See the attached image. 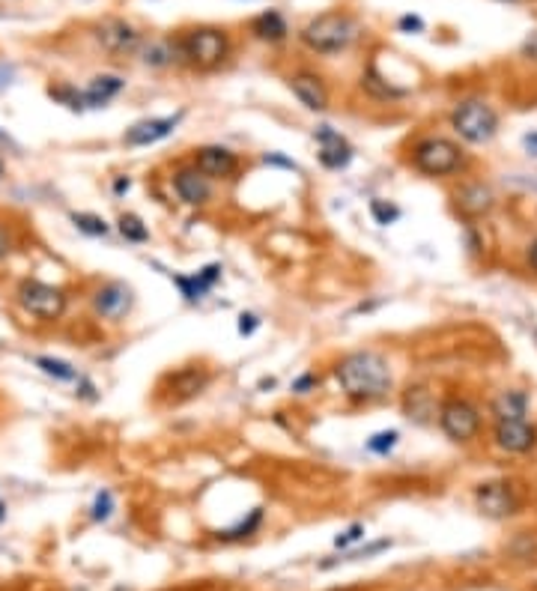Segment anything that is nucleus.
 I'll use <instances>...</instances> for the list:
<instances>
[{
    "mask_svg": "<svg viewBox=\"0 0 537 591\" xmlns=\"http://www.w3.org/2000/svg\"><path fill=\"white\" fill-rule=\"evenodd\" d=\"M335 380L353 403H376L391 392V365L376 350H356L335 365Z\"/></svg>",
    "mask_w": 537,
    "mask_h": 591,
    "instance_id": "nucleus-1",
    "label": "nucleus"
},
{
    "mask_svg": "<svg viewBox=\"0 0 537 591\" xmlns=\"http://www.w3.org/2000/svg\"><path fill=\"white\" fill-rule=\"evenodd\" d=\"M179 63L197 72H215L221 69L233 54V39L224 27L215 24H197L177 33Z\"/></svg>",
    "mask_w": 537,
    "mask_h": 591,
    "instance_id": "nucleus-2",
    "label": "nucleus"
},
{
    "mask_svg": "<svg viewBox=\"0 0 537 591\" xmlns=\"http://www.w3.org/2000/svg\"><path fill=\"white\" fill-rule=\"evenodd\" d=\"M361 27L358 21L344 12V9H329V12H320L314 15L302 30H299V42L314 51V54H323V57H332V54H341L347 51L353 42L358 39Z\"/></svg>",
    "mask_w": 537,
    "mask_h": 591,
    "instance_id": "nucleus-3",
    "label": "nucleus"
},
{
    "mask_svg": "<svg viewBox=\"0 0 537 591\" xmlns=\"http://www.w3.org/2000/svg\"><path fill=\"white\" fill-rule=\"evenodd\" d=\"M409 162L418 174L430 180H445V177H457L466 168V153L457 141L430 135V138L415 141Z\"/></svg>",
    "mask_w": 537,
    "mask_h": 591,
    "instance_id": "nucleus-4",
    "label": "nucleus"
},
{
    "mask_svg": "<svg viewBox=\"0 0 537 591\" xmlns=\"http://www.w3.org/2000/svg\"><path fill=\"white\" fill-rule=\"evenodd\" d=\"M451 129L460 135V141L484 147L499 135V111L487 99H463L451 111Z\"/></svg>",
    "mask_w": 537,
    "mask_h": 591,
    "instance_id": "nucleus-5",
    "label": "nucleus"
},
{
    "mask_svg": "<svg viewBox=\"0 0 537 591\" xmlns=\"http://www.w3.org/2000/svg\"><path fill=\"white\" fill-rule=\"evenodd\" d=\"M15 302L21 305V311L39 323H54L66 314V293L54 284H45V281H36V278H27L18 284L15 290Z\"/></svg>",
    "mask_w": 537,
    "mask_h": 591,
    "instance_id": "nucleus-6",
    "label": "nucleus"
},
{
    "mask_svg": "<svg viewBox=\"0 0 537 591\" xmlns=\"http://www.w3.org/2000/svg\"><path fill=\"white\" fill-rule=\"evenodd\" d=\"M436 418H439V430H442L451 442H457V445H469V442H475L478 433H481V412H478V406H475L472 400H466V397H457V394L445 397V400L439 403Z\"/></svg>",
    "mask_w": 537,
    "mask_h": 591,
    "instance_id": "nucleus-7",
    "label": "nucleus"
},
{
    "mask_svg": "<svg viewBox=\"0 0 537 591\" xmlns=\"http://www.w3.org/2000/svg\"><path fill=\"white\" fill-rule=\"evenodd\" d=\"M93 39L102 51L114 57H132V54H141L144 48V33L126 18H102L93 27Z\"/></svg>",
    "mask_w": 537,
    "mask_h": 591,
    "instance_id": "nucleus-8",
    "label": "nucleus"
},
{
    "mask_svg": "<svg viewBox=\"0 0 537 591\" xmlns=\"http://www.w3.org/2000/svg\"><path fill=\"white\" fill-rule=\"evenodd\" d=\"M475 505L490 520H508L520 508V496L508 481H484L475 487Z\"/></svg>",
    "mask_w": 537,
    "mask_h": 591,
    "instance_id": "nucleus-9",
    "label": "nucleus"
},
{
    "mask_svg": "<svg viewBox=\"0 0 537 591\" xmlns=\"http://www.w3.org/2000/svg\"><path fill=\"white\" fill-rule=\"evenodd\" d=\"M493 442L505 454H529L537 448V424H532L529 418L493 421Z\"/></svg>",
    "mask_w": 537,
    "mask_h": 591,
    "instance_id": "nucleus-10",
    "label": "nucleus"
},
{
    "mask_svg": "<svg viewBox=\"0 0 537 591\" xmlns=\"http://www.w3.org/2000/svg\"><path fill=\"white\" fill-rule=\"evenodd\" d=\"M287 87H290V93L308 108V111H329V102H332V96H329V84L323 81V75H317V72H311V69H299V72H293L290 78H287Z\"/></svg>",
    "mask_w": 537,
    "mask_h": 591,
    "instance_id": "nucleus-11",
    "label": "nucleus"
},
{
    "mask_svg": "<svg viewBox=\"0 0 537 591\" xmlns=\"http://www.w3.org/2000/svg\"><path fill=\"white\" fill-rule=\"evenodd\" d=\"M314 138L320 144V153L317 156H320V165L326 171H344V168H350L353 147H350V141L341 132H335L332 126H317Z\"/></svg>",
    "mask_w": 537,
    "mask_h": 591,
    "instance_id": "nucleus-12",
    "label": "nucleus"
},
{
    "mask_svg": "<svg viewBox=\"0 0 537 591\" xmlns=\"http://www.w3.org/2000/svg\"><path fill=\"white\" fill-rule=\"evenodd\" d=\"M191 165H194L203 177H209V180H227V177L236 174L239 159H236L233 150H227V147H221V144H206V147L194 150V162H191Z\"/></svg>",
    "mask_w": 537,
    "mask_h": 591,
    "instance_id": "nucleus-13",
    "label": "nucleus"
},
{
    "mask_svg": "<svg viewBox=\"0 0 537 591\" xmlns=\"http://www.w3.org/2000/svg\"><path fill=\"white\" fill-rule=\"evenodd\" d=\"M132 305H135L132 287H126L120 281H111L93 293V311L102 320H123L132 311Z\"/></svg>",
    "mask_w": 537,
    "mask_h": 591,
    "instance_id": "nucleus-14",
    "label": "nucleus"
},
{
    "mask_svg": "<svg viewBox=\"0 0 537 591\" xmlns=\"http://www.w3.org/2000/svg\"><path fill=\"white\" fill-rule=\"evenodd\" d=\"M179 123H182V111H179V114H171V117H150V120H141V123H135L132 129H126L123 144H129V147H153V144L171 138V135L177 132Z\"/></svg>",
    "mask_w": 537,
    "mask_h": 591,
    "instance_id": "nucleus-15",
    "label": "nucleus"
},
{
    "mask_svg": "<svg viewBox=\"0 0 537 591\" xmlns=\"http://www.w3.org/2000/svg\"><path fill=\"white\" fill-rule=\"evenodd\" d=\"M171 186H174L179 200L188 203V206H206L209 197H212V180L203 177L194 165L177 168L174 177H171Z\"/></svg>",
    "mask_w": 537,
    "mask_h": 591,
    "instance_id": "nucleus-16",
    "label": "nucleus"
},
{
    "mask_svg": "<svg viewBox=\"0 0 537 591\" xmlns=\"http://www.w3.org/2000/svg\"><path fill=\"white\" fill-rule=\"evenodd\" d=\"M457 209L463 212L466 221L487 218V215L496 209V195H493V189L484 186V183H466V186L457 192Z\"/></svg>",
    "mask_w": 537,
    "mask_h": 591,
    "instance_id": "nucleus-17",
    "label": "nucleus"
},
{
    "mask_svg": "<svg viewBox=\"0 0 537 591\" xmlns=\"http://www.w3.org/2000/svg\"><path fill=\"white\" fill-rule=\"evenodd\" d=\"M206 386H209V374H206L203 368L188 365V368H179L177 374H171V377L165 380L162 392H168V397H171L174 403H182V400L197 397Z\"/></svg>",
    "mask_w": 537,
    "mask_h": 591,
    "instance_id": "nucleus-18",
    "label": "nucleus"
},
{
    "mask_svg": "<svg viewBox=\"0 0 537 591\" xmlns=\"http://www.w3.org/2000/svg\"><path fill=\"white\" fill-rule=\"evenodd\" d=\"M171 281L177 284L185 302H200L221 281V266L209 263V266H203L200 272H191V275H171Z\"/></svg>",
    "mask_w": 537,
    "mask_h": 591,
    "instance_id": "nucleus-19",
    "label": "nucleus"
},
{
    "mask_svg": "<svg viewBox=\"0 0 537 591\" xmlns=\"http://www.w3.org/2000/svg\"><path fill=\"white\" fill-rule=\"evenodd\" d=\"M248 30H251L254 39H260L266 45H278L290 36V24H287L284 12H278V9H266V12L254 15L248 21Z\"/></svg>",
    "mask_w": 537,
    "mask_h": 591,
    "instance_id": "nucleus-20",
    "label": "nucleus"
},
{
    "mask_svg": "<svg viewBox=\"0 0 537 591\" xmlns=\"http://www.w3.org/2000/svg\"><path fill=\"white\" fill-rule=\"evenodd\" d=\"M126 90V81L120 75H96L81 93H84V108H105Z\"/></svg>",
    "mask_w": 537,
    "mask_h": 591,
    "instance_id": "nucleus-21",
    "label": "nucleus"
},
{
    "mask_svg": "<svg viewBox=\"0 0 537 591\" xmlns=\"http://www.w3.org/2000/svg\"><path fill=\"white\" fill-rule=\"evenodd\" d=\"M493 421H520L529 418V394L520 389H505L490 400Z\"/></svg>",
    "mask_w": 537,
    "mask_h": 591,
    "instance_id": "nucleus-22",
    "label": "nucleus"
},
{
    "mask_svg": "<svg viewBox=\"0 0 537 591\" xmlns=\"http://www.w3.org/2000/svg\"><path fill=\"white\" fill-rule=\"evenodd\" d=\"M141 60L153 69H171V66H182L179 63V45H177V33L174 36H162V39H153V42H144L141 48Z\"/></svg>",
    "mask_w": 537,
    "mask_h": 591,
    "instance_id": "nucleus-23",
    "label": "nucleus"
},
{
    "mask_svg": "<svg viewBox=\"0 0 537 591\" xmlns=\"http://www.w3.org/2000/svg\"><path fill=\"white\" fill-rule=\"evenodd\" d=\"M361 87H364L370 96H376V99H400V96L409 93V90H403V87H394L385 75H379L376 66H370V69L361 75Z\"/></svg>",
    "mask_w": 537,
    "mask_h": 591,
    "instance_id": "nucleus-24",
    "label": "nucleus"
},
{
    "mask_svg": "<svg viewBox=\"0 0 537 591\" xmlns=\"http://www.w3.org/2000/svg\"><path fill=\"white\" fill-rule=\"evenodd\" d=\"M33 365H36L45 377H51V380H57V383H78V380H81V374H78L75 365H69V362H63V359H54V356H36Z\"/></svg>",
    "mask_w": 537,
    "mask_h": 591,
    "instance_id": "nucleus-25",
    "label": "nucleus"
},
{
    "mask_svg": "<svg viewBox=\"0 0 537 591\" xmlns=\"http://www.w3.org/2000/svg\"><path fill=\"white\" fill-rule=\"evenodd\" d=\"M117 230H120V236H123L126 242H132V245L150 242V227H147L138 215H132V212H123V215H120Z\"/></svg>",
    "mask_w": 537,
    "mask_h": 591,
    "instance_id": "nucleus-26",
    "label": "nucleus"
},
{
    "mask_svg": "<svg viewBox=\"0 0 537 591\" xmlns=\"http://www.w3.org/2000/svg\"><path fill=\"white\" fill-rule=\"evenodd\" d=\"M48 96L54 102H60L63 108H69V111H87L84 108V93L78 87H72V84H51L48 87Z\"/></svg>",
    "mask_w": 537,
    "mask_h": 591,
    "instance_id": "nucleus-27",
    "label": "nucleus"
},
{
    "mask_svg": "<svg viewBox=\"0 0 537 591\" xmlns=\"http://www.w3.org/2000/svg\"><path fill=\"white\" fill-rule=\"evenodd\" d=\"M72 224H75L81 233L93 236V239H99V236H108V233H111V224H108L102 215H93V212H72Z\"/></svg>",
    "mask_w": 537,
    "mask_h": 591,
    "instance_id": "nucleus-28",
    "label": "nucleus"
},
{
    "mask_svg": "<svg viewBox=\"0 0 537 591\" xmlns=\"http://www.w3.org/2000/svg\"><path fill=\"white\" fill-rule=\"evenodd\" d=\"M260 523H263V508H254L248 520H242L239 526H233V529H227V532H218V538H221V541H242V538H251V535L260 529Z\"/></svg>",
    "mask_w": 537,
    "mask_h": 591,
    "instance_id": "nucleus-29",
    "label": "nucleus"
},
{
    "mask_svg": "<svg viewBox=\"0 0 537 591\" xmlns=\"http://www.w3.org/2000/svg\"><path fill=\"white\" fill-rule=\"evenodd\" d=\"M397 439H400L397 430H379V433H373V436L367 439V451L376 454V457H388V454L394 451Z\"/></svg>",
    "mask_w": 537,
    "mask_h": 591,
    "instance_id": "nucleus-30",
    "label": "nucleus"
},
{
    "mask_svg": "<svg viewBox=\"0 0 537 591\" xmlns=\"http://www.w3.org/2000/svg\"><path fill=\"white\" fill-rule=\"evenodd\" d=\"M370 215H373L376 224L388 227V224H394L400 218V209L394 203H388V200H370Z\"/></svg>",
    "mask_w": 537,
    "mask_h": 591,
    "instance_id": "nucleus-31",
    "label": "nucleus"
},
{
    "mask_svg": "<svg viewBox=\"0 0 537 591\" xmlns=\"http://www.w3.org/2000/svg\"><path fill=\"white\" fill-rule=\"evenodd\" d=\"M111 511H114V493L111 490L96 493V499H93V520H108Z\"/></svg>",
    "mask_w": 537,
    "mask_h": 591,
    "instance_id": "nucleus-32",
    "label": "nucleus"
},
{
    "mask_svg": "<svg viewBox=\"0 0 537 591\" xmlns=\"http://www.w3.org/2000/svg\"><path fill=\"white\" fill-rule=\"evenodd\" d=\"M463 239H466V248H469V254H472V257L484 254V239L478 236L475 221H466V224H463Z\"/></svg>",
    "mask_w": 537,
    "mask_h": 591,
    "instance_id": "nucleus-33",
    "label": "nucleus"
},
{
    "mask_svg": "<svg viewBox=\"0 0 537 591\" xmlns=\"http://www.w3.org/2000/svg\"><path fill=\"white\" fill-rule=\"evenodd\" d=\"M358 541H364V526H361V523H353L347 532H341V535L335 538V547H338V550H347V547H353Z\"/></svg>",
    "mask_w": 537,
    "mask_h": 591,
    "instance_id": "nucleus-34",
    "label": "nucleus"
},
{
    "mask_svg": "<svg viewBox=\"0 0 537 591\" xmlns=\"http://www.w3.org/2000/svg\"><path fill=\"white\" fill-rule=\"evenodd\" d=\"M317 386H320V377L317 374H302V377L293 380V392L296 394H311Z\"/></svg>",
    "mask_w": 537,
    "mask_h": 591,
    "instance_id": "nucleus-35",
    "label": "nucleus"
},
{
    "mask_svg": "<svg viewBox=\"0 0 537 591\" xmlns=\"http://www.w3.org/2000/svg\"><path fill=\"white\" fill-rule=\"evenodd\" d=\"M397 27L403 30V33H421L424 30V21H421V15H400L397 18Z\"/></svg>",
    "mask_w": 537,
    "mask_h": 591,
    "instance_id": "nucleus-36",
    "label": "nucleus"
},
{
    "mask_svg": "<svg viewBox=\"0 0 537 591\" xmlns=\"http://www.w3.org/2000/svg\"><path fill=\"white\" fill-rule=\"evenodd\" d=\"M257 326H260V317L257 314H239V323H236V329H239V335H254L257 332Z\"/></svg>",
    "mask_w": 537,
    "mask_h": 591,
    "instance_id": "nucleus-37",
    "label": "nucleus"
},
{
    "mask_svg": "<svg viewBox=\"0 0 537 591\" xmlns=\"http://www.w3.org/2000/svg\"><path fill=\"white\" fill-rule=\"evenodd\" d=\"M12 245H15V239H12V230L6 227V224H0V263L12 254Z\"/></svg>",
    "mask_w": 537,
    "mask_h": 591,
    "instance_id": "nucleus-38",
    "label": "nucleus"
},
{
    "mask_svg": "<svg viewBox=\"0 0 537 591\" xmlns=\"http://www.w3.org/2000/svg\"><path fill=\"white\" fill-rule=\"evenodd\" d=\"M526 263H529V269L537 275V239H532L529 248H526Z\"/></svg>",
    "mask_w": 537,
    "mask_h": 591,
    "instance_id": "nucleus-39",
    "label": "nucleus"
},
{
    "mask_svg": "<svg viewBox=\"0 0 537 591\" xmlns=\"http://www.w3.org/2000/svg\"><path fill=\"white\" fill-rule=\"evenodd\" d=\"M263 162H266V165H281V168H290V171H296V165H293V162H287V159H281V156H266Z\"/></svg>",
    "mask_w": 537,
    "mask_h": 591,
    "instance_id": "nucleus-40",
    "label": "nucleus"
},
{
    "mask_svg": "<svg viewBox=\"0 0 537 591\" xmlns=\"http://www.w3.org/2000/svg\"><path fill=\"white\" fill-rule=\"evenodd\" d=\"M129 189H132V180H129V177H117V180H114V192H117V195H123V192H129Z\"/></svg>",
    "mask_w": 537,
    "mask_h": 591,
    "instance_id": "nucleus-41",
    "label": "nucleus"
},
{
    "mask_svg": "<svg viewBox=\"0 0 537 591\" xmlns=\"http://www.w3.org/2000/svg\"><path fill=\"white\" fill-rule=\"evenodd\" d=\"M523 144H526V150H529L532 156H537V132H529V135L523 138Z\"/></svg>",
    "mask_w": 537,
    "mask_h": 591,
    "instance_id": "nucleus-42",
    "label": "nucleus"
},
{
    "mask_svg": "<svg viewBox=\"0 0 537 591\" xmlns=\"http://www.w3.org/2000/svg\"><path fill=\"white\" fill-rule=\"evenodd\" d=\"M523 48H526V54H532V57L537 60V33H532V36L526 39V45H523Z\"/></svg>",
    "mask_w": 537,
    "mask_h": 591,
    "instance_id": "nucleus-43",
    "label": "nucleus"
},
{
    "mask_svg": "<svg viewBox=\"0 0 537 591\" xmlns=\"http://www.w3.org/2000/svg\"><path fill=\"white\" fill-rule=\"evenodd\" d=\"M3 517H6V508H3V502H0V523H3Z\"/></svg>",
    "mask_w": 537,
    "mask_h": 591,
    "instance_id": "nucleus-44",
    "label": "nucleus"
},
{
    "mask_svg": "<svg viewBox=\"0 0 537 591\" xmlns=\"http://www.w3.org/2000/svg\"><path fill=\"white\" fill-rule=\"evenodd\" d=\"M0 177H3V165H0Z\"/></svg>",
    "mask_w": 537,
    "mask_h": 591,
    "instance_id": "nucleus-45",
    "label": "nucleus"
}]
</instances>
